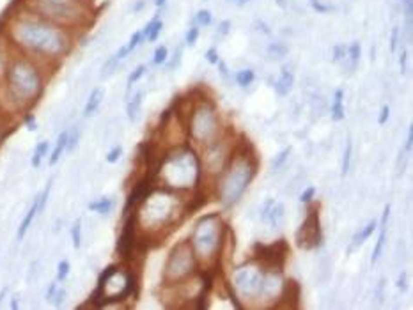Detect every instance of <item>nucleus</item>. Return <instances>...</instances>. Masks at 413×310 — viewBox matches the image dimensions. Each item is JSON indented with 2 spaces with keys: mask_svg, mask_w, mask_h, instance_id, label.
<instances>
[{
  "mask_svg": "<svg viewBox=\"0 0 413 310\" xmlns=\"http://www.w3.org/2000/svg\"><path fill=\"white\" fill-rule=\"evenodd\" d=\"M9 38L25 53L39 59H60L71 50L69 29L23 9L9 23Z\"/></svg>",
  "mask_w": 413,
  "mask_h": 310,
  "instance_id": "obj_1",
  "label": "nucleus"
},
{
  "mask_svg": "<svg viewBox=\"0 0 413 310\" xmlns=\"http://www.w3.org/2000/svg\"><path fill=\"white\" fill-rule=\"evenodd\" d=\"M202 176V165L195 149L186 144H179L163 153L154 174V186L184 193L190 190H199Z\"/></svg>",
  "mask_w": 413,
  "mask_h": 310,
  "instance_id": "obj_2",
  "label": "nucleus"
},
{
  "mask_svg": "<svg viewBox=\"0 0 413 310\" xmlns=\"http://www.w3.org/2000/svg\"><path fill=\"white\" fill-rule=\"evenodd\" d=\"M137 208H139L135 211L137 229L156 236L162 234L165 229L179 224V220L188 211L184 200H181L179 191L167 190L162 186H154Z\"/></svg>",
  "mask_w": 413,
  "mask_h": 310,
  "instance_id": "obj_3",
  "label": "nucleus"
},
{
  "mask_svg": "<svg viewBox=\"0 0 413 310\" xmlns=\"http://www.w3.org/2000/svg\"><path fill=\"white\" fill-rule=\"evenodd\" d=\"M257 170L256 154L248 146V142H243L236 146L231 160L224 167V170L217 176V195L218 200L226 208L234 205L243 193L247 191L248 184L252 183Z\"/></svg>",
  "mask_w": 413,
  "mask_h": 310,
  "instance_id": "obj_4",
  "label": "nucleus"
},
{
  "mask_svg": "<svg viewBox=\"0 0 413 310\" xmlns=\"http://www.w3.org/2000/svg\"><path fill=\"white\" fill-rule=\"evenodd\" d=\"M229 227L218 213H210L199 218L190 236V245L199 262V269H215L224 257V245Z\"/></svg>",
  "mask_w": 413,
  "mask_h": 310,
  "instance_id": "obj_5",
  "label": "nucleus"
},
{
  "mask_svg": "<svg viewBox=\"0 0 413 310\" xmlns=\"http://www.w3.org/2000/svg\"><path fill=\"white\" fill-rule=\"evenodd\" d=\"M23 9L69 30L90 20L85 0H23Z\"/></svg>",
  "mask_w": 413,
  "mask_h": 310,
  "instance_id": "obj_6",
  "label": "nucleus"
},
{
  "mask_svg": "<svg viewBox=\"0 0 413 310\" xmlns=\"http://www.w3.org/2000/svg\"><path fill=\"white\" fill-rule=\"evenodd\" d=\"M8 85L16 103L30 105L43 90V75L34 60L18 57L8 67Z\"/></svg>",
  "mask_w": 413,
  "mask_h": 310,
  "instance_id": "obj_7",
  "label": "nucleus"
},
{
  "mask_svg": "<svg viewBox=\"0 0 413 310\" xmlns=\"http://www.w3.org/2000/svg\"><path fill=\"white\" fill-rule=\"evenodd\" d=\"M188 139L197 146H210L226 135V126L222 123L220 112L211 99H199L192 105V112L186 123Z\"/></svg>",
  "mask_w": 413,
  "mask_h": 310,
  "instance_id": "obj_8",
  "label": "nucleus"
},
{
  "mask_svg": "<svg viewBox=\"0 0 413 310\" xmlns=\"http://www.w3.org/2000/svg\"><path fill=\"white\" fill-rule=\"evenodd\" d=\"M199 273V262L192 250L190 241H179L170 250L163 268V285H177L195 277Z\"/></svg>",
  "mask_w": 413,
  "mask_h": 310,
  "instance_id": "obj_9",
  "label": "nucleus"
},
{
  "mask_svg": "<svg viewBox=\"0 0 413 310\" xmlns=\"http://www.w3.org/2000/svg\"><path fill=\"white\" fill-rule=\"evenodd\" d=\"M263 266L252 259L248 262H243L233 271V285L238 298L241 299H259L261 284H263Z\"/></svg>",
  "mask_w": 413,
  "mask_h": 310,
  "instance_id": "obj_10",
  "label": "nucleus"
},
{
  "mask_svg": "<svg viewBox=\"0 0 413 310\" xmlns=\"http://www.w3.org/2000/svg\"><path fill=\"white\" fill-rule=\"evenodd\" d=\"M236 144L231 139V135L226 133L222 135L220 139L211 142L210 146H204L202 154H200V165H202V174H208L211 177H217L224 167L227 165V161L231 160Z\"/></svg>",
  "mask_w": 413,
  "mask_h": 310,
  "instance_id": "obj_11",
  "label": "nucleus"
},
{
  "mask_svg": "<svg viewBox=\"0 0 413 310\" xmlns=\"http://www.w3.org/2000/svg\"><path fill=\"white\" fill-rule=\"evenodd\" d=\"M323 234H321L320 208H311L307 211V218L296 231V245L303 250H312L320 247Z\"/></svg>",
  "mask_w": 413,
  "mask_h": 310,
  "instance_id": "obj_12",
  "label": "nucleus"
},
{
  "mask_svg": "<svg viewBox=\"0 0 413 310\" xmlns=\"http://www.w3.org/2000/svg\"><path fill=\"white\" fill-rule=\"evenodd\" d=\"M388 217H390V204L385 205L383 215H381V222H379V236H378V241H376L374 250H372V257H371V262H372V264H374V262H378V261H379V257H381V254H383L385 243H387V225H388Z\"/></svg>",
  "mask_w": 413,
  "mask_h": 310,
  "instance_id": "obj_13",
  "label": "nucleus"
},
{
  "mask_svg": "<svg viewBox=\"0 0 413 310\" xmlns=\"http://www.w3.org/2000/svg\"><path fill=\"white\" fill-rule=\"evenodd\" d=\"M293 85H294V75L289 71V67H282L280 78H278L273 85L275 92H277L278 96H287V94L291 92V89H293Z\"/></svg>",
  "mask_w": 413,
  "mask_h": 310,
  "instance_id": "obj_14",
  "label": "nucleus"
},
{
  "mask_svg": "<svg viewBox=\"0 0 413 310\" xmlns=\"http://www.w3.org/2000/svg\"><path fill=\"white\" fill-rule=\"evenodd\" d=\"M158 13L156 15L151 18V22L147 23L146 27H144V30H142V36H144V39H147L149 43H154L158 38H160V34H162V30H163V22L160 18H158Z\"/></svg>",
  "mask_w": 413,
  "mask_h": 310,
  "instance_id": "obj_15",
  "label": "nucleus"
},
{
  "mask_svg": "<svg viewBox=\"0 0 413 310\" xmlns=\"http://www.w3.org/2000/svg\"><path fill=\"white\" fill-rule=\"evenodd\" d=\"M103 96H105V90H103L101 87H96V89L90 92V96H89V99H87L85 107H83V116H85V117L92 116V114L99 109V105H101Z\"/></svg>",
  "mask_w": 413,
  "mask_h": 310,
  "instance_id": "obj_16",
  "label": "nucleus"
},
{
  "mask_svg": "<svg viewBox=\"0 0 413 310\" xmlns=\"http://www.w3.org/2000/svg\"><path fill=\"white\" fill-rule=\"evenodd\" d=\"M284 204L282 202H273V205H271L270 210V215H268V222L266 224H270L273 229H278L282 224H284Z\"/></svg>",
  "mask_w": 413,
  "mask_h": 310,
  "instance_id": "obj_17",
  "label": "nucleus"
},
{
  "mask_svg": "<svg viewBox=\"0 0 413 310\" xmlns=\"http://www.w3.org/2000/svg\"><path fill=\"white\" fill-rule=\"evenodd\" d=\"M342 99H344V90L339 89L335 90V96H334V103H332V119L334 121H342L346 116L344 112V105H342Z\"/></svg>",
  "mask_w": 413,
  "mask_h": 310,
  "instance_id": "obj_18",
  "label": "nucleus"
},
{
  "mask_svg": "<svg viewBox=\"0 0 413 310\" xmlns=\"http://www.w3.org/2000/svg\"><path fill=\"white\" fill-rule=\"evenodd\" d=\"M142 92H137L132 99L128 101L126 105V114H128V119L130 121H137L140 116V110H142Z\"/></svg>",
  "mask_w": 413,
  "mask_h": 310,
  "instance_id": "obj_19",
  "label": "nucleus"
},
{
  "mask_svg": "<svg viewBox=\"0 0 413 310\" xmlns=\"http://www.w3.org/2000/svg\"><path fill=\"white\" fill-rule=\"evenodd\" d=\"M36 215H38V198L34 200V204L30 205L29 213L25 215V218H23L22 225H20V229H18V239H23V238H25L27 231H29V227L32 225V222H34Z\"/></svg>",
  "mask_w": 413,
  "mask_h": 310,
  "instance_id": "obj_20",
  "label": "nucleus"
},
{
  "mask_svg": "<svg viewBox=\"0 0 413 310\" xmlns=\"http://www.w3.org/2000/svg\"><path fill=\"white\" fill-rule=\"evenodd\" d=\"M360 55H362V48H360V43L355 41L351 43V45L348 46V52H346V59H348V67L353 71V69H357L358 62H360Z\"/></svg>",
  "mask_w": 413,
  "mask_h": 310,
  "instance_id": "obj_21",
  "label": "nucleus"
},
{
  "mask_svg": "<svg viewBox=\"0 0 413 310\" xmlns=\"http://www.w3.org/2000/svg\"><path fill=\"white\" fill-rule=\"evenodd\" d=\"M66 146H68V131H62V133L59 135V139H57L55 149H53L52 156H50V165H55L57 161L60 160V156H62L66 151Z\"/></svg>",
  "mask_w": 413,
  "mask_h": 310,
  "instance_id": "obj_22",
  "label": "nucleus"
},
{
  "mask_svg": "<svg viewBox=\"0 0 413 310\" xmlns=\"http://www.w3.org/2000/svg\"><path fill=\"white\" fill-rule=\"evenodd\" d=\"M376 227H378V222L372 220V222H369V224L365 225L364 229H360V231H358L357 234L353 236V247H360V245H364L365 241L369 239V236L374 232Z\"/></svg>",
  "mask_w": 413,
  "mask_h": 310,
  "instance_id": "obj_23",
  "label": "nucleus"
},
{
  "mask_svg": "<svg viewBox=\"0 0 413 310\" xmlns=\"http://www.w3.org/2000/svg\"><path fill=\"white\" fill-rule=\"evenodd\" d=\"M114 205H116V202H114L112 198L103 197V198H99V200L90 202L89 210L90 211H96V213H99V215H109L110 211L114 210Z\"/></svg>",
  "mask_w": 413,
  "mask_h": 310,
  "instance_id": "obj_24",
  "label": "nucleus"
},
{
  "mask_svg": "<svg viewBox=\"0 0 413 310\" xmlns=\"http://www.w3.org/2000/svg\"><path fill=\"white\" fill-rule=\"evenodd\" d=\"M266 53L270 59L278 60V59H284V57L289 53V48H287L285 45H282V43H271V45L268 46Z\"/></svg>",
  "mask_w": 413,
  "mask_h": 310,
  "instance_id": "obj_25",
  "label": "nucleus"
},
{
  "mask_svg": "<svg viewBox=\"0 0 413 310\" xmlns=\"http://www.w3.org/2000/svg\"><path fill=\"white\" fill-rule=\"evenodd\" d=\"M48 149H50L48 142H39L38 146H36V151H34V154H32V167L38 168L39 165H41L43 158L48 154Z\"/></svg>",
  "mask_w": 413,
  "mask_h": 310,
  "instance_id": "obj_26",
  "label": "nucleus"
},
{
  "mask_svg": "<svg viewBox=\"0 0 413 310\" xmlns=\"http://www.w3.org/2000/svg\"><path fill=\"white\" fill-rule=\"evenodd\" d=\"M254 80H256V73L252 69H241L236 73V83L240 87H248Z\"/></svg>",
  "mask_w": 413,
  "mask_h": 310,
  "instance_id": "obj_27",
  "label": "nucleus"
},
{
  "mask_svg": "<svg viewBox=\"0 0 413 310\" xmlns=\"http://www.w3.org/2000/svg\"><path fill=\"white\" fill-rule=\"evenodd\" d=\"M291 153H293V147H285V149H282L280 153L275 156V160L271 161V167H273V170H278V168H282L285 165V161L289 160Z\"/></svg>",
  "mask_w": 413,
  "mask_h": 310,
  "instance_id": "obj_28",
  "label": "nucleus"
},
{
  "mask_svg": "<svg viewBox=\"0 0 413 310\" xmlns=\"http://www.w3.org/2000/svg\"><path fill=\"white\" fill-rule=\"evenodd\" d=\"M211 22H213V15H211L210 9H199L195 18H193V23L197 27H208L211 25Z\"/></svg>",
  "mask_w": 413,
  "mask_h": 310,
  "instance_id": "obj_29",
  "label": "nucleus"
},
{
  "mask_svg": "<svg viewBox=\"0 0 413 310\" xmlns=\"http://www.w3.org/2000/svg\"><path fill=\"white\" fill-rule=\"evenodd\" d=\"M351 153H353V146H351V140H348V142H346L344 156H342L341 176H346V174L349 172V167H351Z\"/></svg>",
  "mask_w": 413,
  "mask_h": 310,
  "instance_id": "obj_30",
  "label": "nucleus"
},
{
  "mask_svg": "<svg viewBox=\"0 0 413 310\" xmlns=\"http://www.w3.org/2000/svg\"><path fill=\"white\" fill-rule=\"evenodd\" d=\"M146 71H147V66H144V64H140V66H137L135 69H133V73L128 76V83H126V85H128V92L132 90L133 83H137L144 75H146Z\"/></svg>",
  "mask_w": 413,
  "mask_h": 310,
  "instance_id": "obj_31",
  "label": "nucleus"
},
{
  "mask_svg": "<svg viewBox=\"0 0 413 310\" xmlns=\"http://www.w3.org/2000/svg\"><path fill=\"white\" fill-rule=\"evenodd\" d=\"M167 59H169V48L165 45H160L156 50H154V55H153V64L160 66V64H165Z\"/></svg>",
  "mask_w": 413,
  "mask_h": 310,
  "instance_id": "obj_32",
  "label": "nucleus"
},
{
  "mask_svg": "<svg viewBox=\"0 0 413 310\" xmlns=\"http://www.w3.org/2000/svg\"><path fill=\"white\" fill-rule=\"evenodd\" d=\"M119 62H121V60L117 59L116 55H112V57H110V59L107 60V64H105V66H103V69H101V78H107V76H110V75H112V73L116 71V67L119 66Z\"/></svg>",
  "mask_w": 413,
  "mask_h": 310,
  "instance_id": "obj_33",
  "label": "nucleus"
},
{
  "mask_svg": "<svg viewBox=\"0 0 413 310\" xmlns=\"http://www.w3.org/2000/svg\"><path fill=\"white\" fill-rule=\"evenodd\" d=\"M71 239H73V247L75 248H80V245H82V222H76L75 225H73L71 229Z\"/></svg>",
  "mask_w": 413,
  "mask_h": 310,
  "instance_id": "obj_34",
  "label": "nucleus"
},
{
  "mask_svg": "<svg viewBox=\"0 0 413 310\" xmlns=\"http://www.w3.org/2000/svg\"><path fill=\"white\" fill-rule=\"evenodd\" d=\"M69 269H71V266H69L68 261H60L59 266H57V282L66 280V277L69 275Z\"/></svg>",
  "mask_w": 413,
  "mask_h": 310,
  "instance_id": "obj_35",
  "label": "nucleus"
},
{
  "mask_svg": "<svg viewBox=\"0 0 413 310\" xmlns=\"http://www.w3.org/2000/svg\"><path fill=\"white\" fill-rule=\"evenodd\" d=\"M308 2H311V8L314 9V11L320 13V15H327V13H332V11H334V6L323 4L321 0H308Z\"/></svg>",
  "mask_w": 413,
  "mask_h": 310,
  "instance_id": "obj_36",
  "label": "nucleus"
},
{
  "mask_svg": "<svg viewBox=\"0 0 413 310\" xmlns=\"http://www.w3.org/2000/svg\"><path fill=\"white\" fill-rule=\"evenodd\" d=\"M199 34H200L199 27L197 25L190 27V30L186 32V38H184V43H186L188 46H193L197 43V39H199Z\"/></svg>",
  "mask_w": 413,
  "mask_h": 310,
  "instance_id": "obj_37",
  "label": "nucleus"
},
{
  "mask_svg": "<svg viewBox=\"0 0 413 310\" xmlns=\"http://www.w3.org/2000/svg\"><path fill=\"white\" fill-rule=\"evenodd\" d=\"M78 137H80V131L78 128H73L71 131H68V146H66V151H73L78 144Z\"/></svg>",
  "mask_w": 413,
  "mask_h": 310,
  "instance_id": "obj_38",
  "label": "nucleus"
},
{
  "mask_svg": "<svg viewBox=\"0 0 413 310\" xmlns=\"http://www.w3.org/2000/svg\"><path fill=\"white\" fill-rule=\"evenodd\" d=\"M399 36H401V27L395 25L394 29L390 30V52H392V53H395V50H397Z\"/></svg>",
  "mask_w": 413,
  "mask_h": 310,
  "instance_id": "obj_39",
  "label": "nucleus"
},
{
  "mask_svg": "<svg viewBox=\"0 0 413 310\" xmlns=\"http://www.w3.org/2000/svg\"><path fill=\"white\" fill-rule=\"evenodd\" d=\"M144 41V36H142V30H137V32H133V36L130 38V41H128V50L130 52H133V50L137 48V46L140 45V43Z\"/></svg>",
  "mask_w": 413,
  "mask_h": 310,
  "instance_id": "obj_40",
  "label": "nucleus"
},
{
  "mask_svg": "<svg viewBox=\"0 0 413 310\" xmlns=\"http://www.w3.org/2000/svg\"><path fill=\"white\" fill-rule=\"evenodd\" d=\"M346 52H348V48H346L344 45H335L334 46V55H332V60H334L335 64L341 62L342 59H346Z\"/></svg>",
  "mask_w": 413,
  "mask_h": 310,
  "instance_id": "obj_41",
  "label": "nucleus"
},
{
  "mask_svg": "<svg viewBox=\"0 0 413 310\" xmlns=\"http://www.w3.org/2000/svg\"><path fill=\"white\" fill-rule=\"evenodd\" d=\"M231 22L229 20H224V22H220L218 23V27H217V34L220 36V38H226L227 34H229V30H231Z\"/></svg>",
  "mask_w": 413,
  "mask_h": 310,
  "instance_id": "obj_42",
  "label": "nucleus"
},
{
  "mask_svg": "<svg viewBox=\"0 0 413 310\" xmlns=\"http://www.w3.org/2000/svg\"><path fill=\"white\" fill-rule=\"evenodd\" d=\"M314 195H316V188H314V186H308V188H305V190L301 191L300 200L303 202V204H308V202H312Z\"/></svg>",
  "mask_w": 413,
  "mask_h": 310,
  "instance_id": "obj_43",
  "label": "nucleus"
},
{
  "mask_svg": "<svg viewBox=\"0 0 413 310\" xmlns=\"http://www.w3.org/2000/svg\"><path fill=\"white\" fill-rule=\"evenodd\" d=\"M64 298H66V289H62V287H57L55 294H53V298H52L53 305H55V306H60V305H62V303H64Z\"/></svg>",
  "mask_w": 413,
  "mask_h": 310,
  "instance_id": "obj_44",
  "label": "nucleus"
},
{
  "mask_svg": "<svg viewBox=\"0 0 413 310\" xmlns=\"http://www.w3.org/2000/svg\"><path fill=\"white\" fill-rule=\"evenodd\" d=\"M121 154H123V147H121V146H116L112 151H110L109 154H107V161H109V163H116V161L121 158Z\"/></svg>",
  "mask_w": 413,
  "mask_h": 310,
  "instance_id": "obj_45",
  "label": "nucleus"
},
{
  "mask_svg": "<svg viewBox=\"0 0 413 310\" xmlns=\"http://www.w3.org/2000/svg\"><path fill=\"white\" fill-rule=\"evenodd\" d=\"M273 202L275 200L268 198V200L264 202L263 208H261V222H263V224H266V222H268V215H270V210H271V205H273Z\"/></svg>",
  "mask_w": 413,
  "mask_h": 310,
  "instance_id": "obj_46",
  "label": "nucleus"
},
{
  "mask_svg": "<svg viewBox=\"0 0 413 310\" xmlns=\"http://www.w3.org/2000/svg\"><path fill=\"white\" fill-rule=\"evenodd\" d=\"M217 66H218V73H220V76L224 80H227L229 78V67H227V64L224 62L222 59H218V62H217Z\"/></svg>",
  "mask_w": 413,
  "mask_h": 310,
  "instance_id": "obj_47",
  "label": "nucleus"
},
{
  "mask_svg": "<svg viewBox=\"0 0 413 310\" xmlns=\"http://www.w3.org/2000/svg\"><path fill=\"white\" fill-rule=\"evenodd\" d=\"M206 59H208V62H210V64H217L218 62V59H220V57H218V50L215 48V46H211V48L206 52Z\"/></svg>",
  "mask_w": 413,
  "mask_h": 310,
  "instance_id": "obj_48",
  "label": "nucleus"
},
{
  "mask_svg": "<svg viewBox=\"0 0 413 310\" xmlns=\"http://www.w3.org/2000/svg\"><path fill=\"white\" fill-rule=\"evenodd\" d=\"M388 117H390V107H388V105H385L383 109H381V112H379L378 123L381 124V126H383V124L388 121Z\"/></svg>",
  "mask_w": 413,
  "mask_h": 310,
  "instance_id": "obj_49",
  "label": "nucleus"
},
{
  "mask_svg": "<svg viewBox=\"0 0 413 310\" xmlns=\"http://www.w3.org/2000/svg\"><path fill=\"white\" fill-rule=\"evenodd\" d=\"M411 147H413V128L409 126V130H408V137H406L404 149H402L401 153H409V151H411Z\"/></svg>",
  "mask_w": 413,
  "mask_h": 310,
  "instance_id": "obj_50",
  "label": "nucleus"
},
{
  "mask_svg": "<svg viewBox=\"0 0 413 310\" xmlns=\"http://www.w3.org/2000/svg\"><path fill=\"white\" fill-rule=\"evenodd\" d=\"M254 27H256V29H259V32H263L264 36H271V29L263 22V20H257V22L254 23Z\"/></svg>",
  "mask_w": 413,
  "mask_h": 310,
  "instance_id": "obj_51",
  "label": "nucleus"
},
{
  "mask_svg": "<svg viewBox=\"0 0 413 310\" xmlns=\"http://www.w3.org/2000/svg\"><path fill=\"white\" fill-rule=\"evenodd\" d=\"M25 124H27V128H29L30 131L38 130V121H36V117L32 116V114H29V116L25 117Z\"/></svg>",
  "mask_w": 413,
  "mask_h": 310,
  "instance_id": "obj_52",
  "label": "nucleus"
},
{
  "mask_svg": "<svg viewBox=\"0 0 413 310\" xmlns=\"http://www.w3.org/2000/svg\"><path fill=\"white\" fill-rule=\"evenodd\" d=\"M181 55H183V48H177V52H174V57H172L174 60L169 64V69H174V67H177V66H179Z\"/></svg>",
  "mask_w": 413,
  "mask_h": 310,
  "instance_id": "obj_53",
  "label": "nucleus"
},
{
  "mask_svg": "<svg viewBox=\"0 0 413 310\" xmlns=\"http://www.w3.org/2000/svg\"><path fill=\"white\" fill-rule=\"evenodd\" d=\"M8 66V55L4 52V45H0V71H4Z\"/></svg>",
  "mask_w": 413,
  "mask_h": 310,
  "instance_id": "obj_54",
  "label": "nucleus"
},
{
  "mask_svg": "<svg viewBox=\"0 0 413 310\" xmlns=\"http://www.w3.org/2000/svg\"><path fill=\"white\" fill-rule=\"evenodd\" d=\"M397 287L401 289V291H404L406 289V273L402 271L401 275H399V280H397Z\"/></svg>",
  "mask_w": 413,
  "mask_h": 310,
  "instance_id": "obj_55",
  "label": "nucleus"
},
{
  "mask_svg": "<svg viewBox=\"0 0 413 310\" xmlns=\"http://www.w3.org/2000/svg\"><path fill=\"white\" fill-rule=\"evenodd\" d=\"M57 282H53V284H50V289H48V292H46V299H50L52 301V298H53V294H55V291H57Z\"/></svg>",
  "mask_w": 413,
  "mask_h": 310,
  "instance_id": "obj_56",
  "label": "nucleus"
},
{
  "mask_svg": "<svg viewBox=\"0 0 413 310\" xmlns=\"http://www.w3.org/2000/svg\"><path fill=\"white\" fill-rule=\"evenodd\" d=\"M399 66H401V73H406V52L401 53V59H399Z\"/></svg>",
  "mask_w": 413,
  "mask_h": 310,
  "instance_id": "obj_57",
  "label": "nucleus"
},
{
  "mask_svg": "<svg viewBox=\"0 0 413 310\" xmlns=\"http://www.w3.org/2000/svg\"><path fill=\"white\" fill-rule=\"evenodd\" d=\"M227 2H231V4L238 6V8H243V6H247L250 0H227Z\"/></svg>",
  "mask_w": 413,
  "mask_h": 310,
  "instance_id": "obj_58",
  "label": "nucleus"
},
{
  "mask_svg": "<svg viewBox=\"0 0 413 310\" xmlns=\"http://www.w3.org/2000/svg\"><path fill=\"white\" fill-rule=\"evenodd\" d=\"M144 6H146V0H139V2H137V6L133 8V11H135V13H137V11H140V9H142Z\"/></svg>",
  "mask_w": 413,
  "mask_h": 310,
  "instance_id": "obj_59",
  "label": "nucleus"
},
{
  "mask_svg": "<svg viewBox=\"0 0 413 310\" xmlns=\"http://www.w3.org/2000/svg\"><path fill=\"white\" fill-rule=\"evenodd\" d=\"M165 4H167V0H154V6H156L158 9H160V8H163V6H165Z\"/></svg>",
  "mask_w": 413,
  "mask_h": 310,
  "instance_id": "obj_60",
  "label": "nucleus"
},
{
  "mask_svg": "<svg viewBox=\"0 0 413 310\" xmlns=\"http://www.w3.org/2000/svg\"><path fill=\"white\" fill-rule=\"evenodd\" d=\"M11 306H13V308H18V298H13Z\"/></svg>",
  "mask_w": 413,
  "mask_h": 310,
  "instance_id": "obj_61",
  "label": "nucleus"
},
{
  "mask_svg": "<svg viewBox=\"0 0 413 310\" xmlns=\"http://www.w3.org/2000/svg\"><path fill=\"white\" fill-rule=\"evenodd\" d=\"M6 292H8V289H4V291L0 292V303H2V299H4V296H6Z\"/></svg>",
  "mask_w": 413,
  "mask_h": 310,
  "instance_id": "obj_62",
  "label": "nucleus"
}]
</instances>
